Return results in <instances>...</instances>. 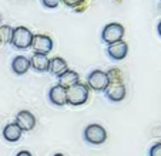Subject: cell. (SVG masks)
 Segmentation results:
<instances>
[{
	"label": "cell",
	"instance_id": "9c48e42d",
	"mask_svg": "<svg viewBox=\"0 0 161 156\" xmlns=\"http://www.w3.org/2000/svg\"><path fill=\"white\" fill-rule=\"evenodd\" d=\"M104 94L111 102H121L127 95V87L124 84H110Z\"/></svg>",
	"mask_w": 161,
	"mask_h": 156
},
{
	"label": "cell",
	"instance_id": "4fadbf2b",
	"mask_svg": "<svg viewBox=\"0 0 161 156\" xmlns=\"http://www.w3.org/2000/svg\"><path fill=\"white\" fill-rule=\"evenodd\" d=\"M67 70H69V64H67V61L64 60V58H61V57H53V58H50L49 72L52 75H54V77L58 78L61 74H64Z\"/></svg>",
	"mask_w": 161,
	"mask_h": 156
},
{
	"label": "cell",
	"instance_id": "ba28073f",
	"mask_svg": "<svg viewBox=\"0 0 161 156\" xmlns=\"http://www.w3.org/2000/svg\"><path fill=\"white\" fill-rule=\"evenodd\" d=\"M106 53L113 61H121L127 57L128 54V44L125 41H117L108 44L106 48Z\"/></svg>",
	"mask_w": 161,
	"mask_h": 156
},
{
	"label": "cell",
	"instance_id": "44dd1931",
	"mask_svg": "<svg viewBox=\"0 0 161 156\" xmlns=\"http://www.w3.org/2000/svg\"><path fill=\"white\" fill-rule=\"evenodd\" d=\"M16 156H33L29 150H20V152L16 153Z\"/></svg>",
	"mask_w": 161,
	"mask_h": 156
},
{
	"label": "cell",
	"instance_id": "9a60e30c",
	"mask_svg": "<svg viewBox=\"0 0 161 156\" xmlns=\"http://www.w3.org/2000/svg\"><path fill=\"white\" fill-rule=\"evenodd\" d=\"M23 135V131L19 128V125L16 122H10L4 126L3 129V138L7 142H17Z\"/></svg>",
	"mask_w": 161,
	"mask_h": 156
},
{
	"label": "cell",
	"instance_id": "30bf717a",
	"mask_svg": "<svg viewBox=\"0 0 161 156\" xmlns=\"http://www.w3.org/2000/svg\"><path fill=\"white\" fill-rule=\"evenodd\" d=\"M49 101L52 102L54 107H64L67 105V92L63 87L60 85H54L49 90Z\"/></svg>",
	"mask_w": 161,
	"mask_h": 156
},
{
	"label": "cell",
	"instance_id": "7c38bea8",
	"mask_svg": "<svg viewBox=\"0 0 161 156\" xmlns=\"http://www.w3.org/2000/svg\"><path fill=\"white\" fill-rule=\"evenodd\" d=\"M30 70V60L26 55H16L12 61V71L16 75H25Z\"/></svg>",
	"mask_w": 161,
	"mask_h": 156
},
{
	"label": "cell",
	"instance_id": "603a6c76",
	"mask_svg": "<svg viewBox=\"0 0 161 156\" xmlns=\"http://www.w3.org/2000/svg\"><path fill=\"white\" fill-rule=\"evenodd\" d=\"M54 156H64V155H63V153H56Z\"/></svg>",
	"mask_w": 161,
	"mask_h": 156
},
{
	"label": "cell",
	"instance_id": "ac0fdd59",
	"mask_svg": "<svg viewBox=\"0 0 161 156\" xmlns=\"http://www.w3.org/2000/svg\"><path fill=\"white\" fill-rule=\"evenodd\" d=\"M40 2L46 9H57L58 4L61 3V0H40Z\"/></svg>",
	"mask_w": 161,
	"mask_h": 156
},
{
	"label": "cell",
	"instance_id": "e0dca14e",
	"mask_svg": "<svg viewBox=\"0 0 161 156\" xmlns=\"http://www.w3.org/2000/svg\"><path fill=\"white\" fill-rule=\"evenodd\" d=\"M13 30L14 29L9 24H3L0 26V43L3 44H10L12 41V37H13Z\"/></svg>",
	"mask_w": 161,
	"mask_h": 156
},
{
	"label": "cell",
	"instance_id": "7a4b0ae2",
	"mask_svg": "<svg viewBox=\"0 0 161 156\" xmlns=\"http://www.w3.org/2000/svg\"><path fill=\"white\" fill-rule=\"evenodd\" d=\"M31 41H33V33L25 26H19L13 30V37L10 44L16 50L25 51L27 48H31Z\"/></svg>",
	"mask_w": 161,
	"mask_h": 156
},
{
	"label": "cell",
	"instance_id": "5bb4252c",
	"mask_svg": "<svg viewBox=\"0 0 161 156\" xmlns=\"http://www.w3.org/2000/svg\"><path fill=\"white\" fill-rule=\"evenodd\" d=\"M77 82H80V75L77 74L74 70H67L64 74H61L58 77V85L63 87L64 90L76 85Z\"/></svg>",
	"mask_w": 161,
	"mask_h": 156
},
{
	"label": "cell",
	"instance_id": "6da1fadb",
	"mask_svg": "<svg viewBox=\"0 0 161 156\" xmlns=\"http://www.w3.org/2000/svg\"><path fill=\"white\" fill-rule=\"evenodd\" d=\"M66 92H67V104L71 107L84 105L88 101V96H90V90L83 82H77L76 85L67 88Z\"/></svg>",
	"mask_w": 161,
	"mask_h": 156
},
{
	"label": "cell",
	"instance_id": "2e32d148",
	"mask_svg": "<svg viewBox=\"0 0 161 156\" xmlns=\"http://www.w3.org/2000/svg\"><path fill=\"white\" fill-rule=\"evenodd\" d=\"M107 72V77H108V81L110 84H124V74L120 68H116V67H113L110 68Z\"/></svg>",
	"mask_w": 161,
	"mask_h": 156
},
{
	"label": "cell",
	"instance_id": "277c9868",
	"mask_svg": "<svg viewBox=\"0 0 161 156\" xmlns=\"http://www.w3.org/2000/svg\"><path fill=\"white\" fill-rule=\"evenodd\" d=\"M86 85L88 87V90H93L96 92H104L110 85L107 72L103 70H93L87 75V84Z\"/></svg>",
	"mask_w": 161,
	"mask_h": 156
},
{
	"label": "cell",
	"instance_id": "cb8c5ba5",
	"mask_svg": "<svg viewBox=\"0 0 161 156\" xmlns=\"http://www.w3.org/2000/svg\"><path fill=\"white\" fill-rule=\"evenodd\" d=\"M0 23H2V13H0Z\"/></svg>",
	"mask_w": 161,
	"mask_h": 156
},
{
	"label": "cell",
	"instance_id": "d6986e66",
	"mask_svg": "<svg viewBox=\"0 0 161 156\" xmlns=\"http://www.w3.org/2000/svg\"><path fill=\"white\" fill-rule=\"evenodd\" d=\"M148 156H161V142H157L150 148Z\"/></svg>",
	"mask_w": 161,
	"mask_h": 156
},
{
	"label": "cell",
	"instance_id": "ffe728a7",
	"mask_svg": "<svg viewBox=\"0 0 161 156\" xmlns=\"http://www.w3.org/2000/svg\"><path fill=\"white\" fill-rule=\"evenodd\" d=\"M84 2H86V0H61V3H64L67 7H71V9L81 6Z\"/></svg>",
	"mask_w": 161,
	"mask_h": 156
},
{
	"label": "cell",
	"instance_id": "52a82bcc",
	"mask_svg": "<svg viewBox=\"0 0 161 156\" xmlns=\"http://www.w3.org/2000/svg\"><path fill=\"white\" fill-rule=\"evenodd\" d=\"M14 122L19 125V128L23 131V132H30L33 131L34 126H36V117L31 114L27 109H21L16 114Z\"/></svg>",
	"mask_w": 161,
	"mask_h": 156
},
{
	"label": "cell",
	"instance_id": "3957f363",
	"mask_svg": "<svg viewBox=\"0 0 161 156\" xmlns=\"http://www.w3.org/2000/svg\"><path fill=\"white\" fill-rule=\"evenodd\" d=\"M83 138L90 145H103L107 141V131L100 123H90L86 126Z\"/></svg>",
	"mask_w": 161,
	"mask_h": 156
},
{
	"label": "cell",
	"instance_id": "8992f818",
	"mask_svg": "<svg viewBox=\"0 0 161 156\" xmlns=\"http://www.w3.org/2000/svg\"><path fill=\"white\" fill-rule=\"evenodd\" d=\"M53 40L47 34H33V41H31V48L34 54H44L49 55L53 50Z\"/></svg>",
	"mask_w": 161,
	"mask_h": 156
},
{
	"label": "cell",
	"instance_id": "7402d4cb",
	"mask_svg": "<svg viewBox=\"0 0 161 156\" xmlns=\"http://www.w3.org/2000/svg\"><path fill=\"white\" fill-rule=\"evenodd\" d=\"M157 33H158V36L161 37V20L158 21V24H157Z\"/></svg>",
	"mask_w": 161,
	"mask_h": 156
},
{
	"label": "cell",
	"instance_id": "5b68a950",
	"mask_svg": "<svg viewBox=\"0 0 161 156\" xmlns=\"http://www.w3.org/2000/svg\"><path fill=\"white\" fill-rule=\"evenodd\" d=\"M124 34H125V30L123 24L108 23L104 26L103 31H101V40H103V43H106L108 45V44H113V43L121 41Z\"/></svg>",
	"mask_w": 161,
	"mask_h": 156
},
{
	"label": "cell",
	"instance_id": "8fae6325",
	"mask_svg": "<svg viewBox=\"0 0 161 156\" xmlns=\"http://www.w3.org/2000/svg\"><path fill=\"white\" fill-rule=\"evenodd\" d=\"M30 68H33L37 72H47L49 71V64H50V58L44 54H34L30 58Z\"/></svg>",
	"mask_w": 161,
	"mask_h": 156
}]
</instances>
